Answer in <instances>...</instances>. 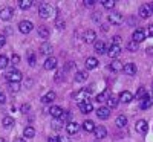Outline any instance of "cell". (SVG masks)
Returning <instances> with one entry per match:
<instances>
[{
    "instance_id": "ac0fdd59",
    "label": "cell",
    "mask_w": 153,
    "mask_h": 142,
    "mask_svg": "<svg viewBox=\"0 0 153 142\" xmlns=\"http://www.w3.org/2000/svg\"><path fill=\"white\" fill-rule=\"evenodd\" d=\"M152 104H153V99L146 93V95L141 98V104H139V106H141V109H143V110H146V109H149Z\"/></svg>"
},
{
    "instance_id": "7402d4cb",
    "label": "cell",
    "mask_w": 153,
    "mask_h": 142,
    "mask_svg": "<svg viewBox=\"0 0 153 142\" xmlns=\"http://www.w3.org/2000/svg\"><path fill=\"white\" fill-rule=\"evenodd\" d=\"M98 60L95 58V57H89L87 60H86V67L87 69H97L98 67Z\"/></svg>"
},
{
    "instance_id": "836d02e7",
    "label": "cell",
    "mask_w": 153,
    "mask_h": 142,
    "mask_svg": "<svg viewBox=\"0 0 153 142\" xmlns=\"http://www.w3.org/2000/svg\"><path fill=\"white\" fill-rule=\"evenodd\" d=\"M38 35H40L42 38H48L49 37V29L46 26H40L38 28Z\"/></svg>"
},
{
    "instance_id": "d6a6232c",
    "label": "cell",
    "mask_w": 153,
    "mask_h": 142,
    "mask_svg": "<svg viewBox=\"0 0 153 142\" xmlns=\"http://www.w3.org/2000/svg\"><path fill=\"white\" fill-rule=\"evenodd\" d=\"M110 98V93L107 92H103V93H100V95H97V102H104V101H107Z\"/></svg>"
},
{
    "instance_id": "f35d334b",
    "label": "cell",
    "mask_w": 153,
    "mask_h": 142,
    "mask_svg": "<svg viewBox=\"0 0 153 142\" xmlns=\"http://www.w3.org/2000/svg\"><path fill=\"white\" fill-rule=\"evenodd\" d=\"M69 119H71V112H63L60 121H61V122H65V121H69Z\"/></svg>"
},
{
    "instance_id": "74e56055",
    "label": "cell",
    "mask_w": 153,
    "mask_h": 142,
    "mask_svg": "<svg viewBox=\"0 0 153 142\" xmlns=\"http://www.w3.org/2000/svg\"><path fill=\"white\" fill-rule=\"evenodd\" d=\"M35 61H37L35 55H34L32 52H29V54H28V63H29V66H35Z\"/></svg>"
},
{
    "instance_id": "bcb514c9",
    "label": "cell",
    "mask_w": 153,
    "mask_h": 142,
    "mask_svg": "<svg viewBox=\"0 0 153 142\" xmlns=\"http://www.w3.org/2000/svg\"><path fill=\"white\" fill-rule=\"evenodd\" d=\"M5 43H6V37L5 35H0V47H3Z\"/></svg>"
},
{
    "instance_id": "5b68a950",
    "label": "cell",
    "mask_w": 153,
    "mask_h": 142,
    "mask_svg": "<svg viewBox=\"0 0 153 142\" xmlns=\"http://www.w3.org/2000/svg\"><path fill=\"white\" fill-rule=\"evenodd\" d=\"M136 64L135 63H127V64H124L123 66V72L126 73V75H129V76H133L135 73H136Z\"/></svg>"
},
{
    "instance_id": "b9f144b4",
    "label": "cell",
    "mask_w": 153,
    "mask_h": 142,
    "mask_svg": "<svg viewBox=\"0 0 153 142\" xmlns=\"http://www.w3.org/2000/svg\"><path fill=\"white\" fill-rule=\"evenodd\" d=\"M29 110H31V106H29V104H23V106L20 107V112H22V113H28Z\"/></svg>"
},
{
    "instance_id": "3957f363",
    "label": "cell",
    "mask_w": 153,
    "mask_h": 142,
    "mask_svg": "<svg viewBox=\"0 0 153 142\" xmlns=\"http://www.w3.org/2000/svg\"><path fill=\"white\" fill-rule=\"evenodd\" d=\"M32 29H34V24H32V21H29V20H23V21L19 23V31H20L22 34H29Z\"/></svg>"
},
{
    "instance_id": "60d3db41",
    "label": "cell",
    "mask_w": 153,
    "mask_h": 142,
    "mask_svg": "<svg viewBox=\"0 0 153 142\" xmlns=\"http://www.w3.org/2000/svg\"><path fill=\"white\" fill-rule=\"evenodd\" d=\"M52 127L55 128V130H60V128H61V121H60V119H54Z\"/></svg>"
},
{
    "instance_id": "f1b7e54d",
    "label": "cell",
    "mask_w": 153,
    "mask_h": 142,
    "mask_svg": "<svg viewBox=\"0 0 153 142\" xmlns=\"http://www.w3.org/2000/svg\"><path fill=\"white\" fill-rule=\"evenodd\" d=\"M23 136L25 138H28V139H31V138H34L35 136V128L34 127H26V128H25V132H23Z\"/></svg>"
},
{
    "instance_id": "1f68e13d",
    "label": "cell",
    "mask_w": 153,
    "mask_h": 142,
    "mask_svg": "<svg viewBox=\"0 0 153 142\" xmlns=\"http://www.w3.org/2000/svg\"><path fill=\"white\" fill-rule=\"evenodd\" d=\"M14 119L11 118V116H6V118H3V121H2V125L5 127V128H11L12 125H14Z\"/></svg>"
},
{
    "instance_id": "44dd1931",
    "label": "cell",
    "mask_w": 153,
    "mask_h": 142,
    "mask_svg": "<svg viewBox=\"0 0 153 142\" xmlns=\"http://www.w3.org/2000/svg\"><path fill=\"white\" fill-rule=\"evenodd\" d=\"M135 128H136V132L138 133H146L147 132V122L144 121V119H139L138 122H136V125H135Z\"/></svg>"
},
{
    "instance_id": "83f0119b",
    "label": "cell",
    "mask_w": 153,
    "mask_h": 142,
    "mask_svg": "<svg viewBox=\"0 0 153 142\" xmlns=\"http://www.w3.org/2000/svg\"><path fill=\"white\" fill-rule=\"evenodd\" d=\"M81 127L84 128V132H94V130H95V124H94V121H89V119L84 121Z\"/></svg>"
},
{
    "instance_id": "52a82bcc",
    "label": "cell",
    "mask_w": 153,
    "mask_h": 142,
    "mask_svg": "<svg viewBox=\"0 0 153 142\" xmlns=\"http://www.w3.org/2000/svg\"><path fill=\"white\" fill-rule=\"evenodd\" d=\"M107 54H109L110 58L115 60V58L121 54V46H120V44H112V46L109 47V50H107Z\"/></svg>"
},
{
    "instance_id": "6da1fadb",
    "label": "cell",
    "mask_w": 153,
    "mask_h": 142,
    "mask_svg": "<svg viewBox=\"0 0 153 142\" xmlns=\"http://www.w3.org/2000/svg\"><path fill=\"white\" fill-rule=\"evenodd\" d=\"M54 12H55V9L51 6L49 3H42L40 8H38V14H40V17H43V18L52 17V16H54Z\"/></svg>"
},
{
    "instance_id": "484cf974",
    "label": "cell",
    "mask_w": 153,
    "mask_h": 142,
    "mask_svg": "<svg viewBox=\"0 0 153 142\" xmlns=\"http://www.w3.org/2000/svg\"><path fill=\"white\" fill-rule=\"evenodd\" d=\"M54 99H55V92H48L42 98V102H43V104H49V102H52Z\"/></svg>"
},
{
    "instance_id": "ba28073f",
    "label": "cell",
    "mask_w": 153,
    "mask_h": 142,
    "mask_svg": "<svg viewBox=\"0 0 153 142\" xmlns=\"http://www.w3.org/2000/svg\"><path fill=\"white\" fill-rule=\"evenodd\" d=\"M78 107H80V110H81V113H91L92 110H94V104L91 101H84V102H80L78 104Z\"/></svg>"
},
{
    "instance_id": "c3c4849f",
    "label": "cell",
    "mask_w": 153,
    "mask_h": 142,
    "mask_svg": "<svg viewBox=\"0 0 153 142\" xmlns=\"http://www.w3.org/2000/svg\"><path fill=\"white\" fill-rule=\"evenodd\" d=\"M5 101H6V96H5V93H2V92H0V106H2Z\"/></svg>"
},
{
    "instance_id": "4316f807",
    "label": "cell",
    "mask_w": 153,
    "mask_h": 142,
    "mask_svg": "<svg viewBox=\"0 0 153 142\" xmlns=\"http://www.w3.org/2000/svg\"><path fill=\"white\" fill-rule=\"evenodd\" d=\"M86 80H87V72L80 70V72L75 73V81H76V83H83V81H86Z\"/></svg>"
},
{
    "instance_id": "e575fe53",
    "label": "cell",
    "mask_w": 153,
    "mask_h": 142,
    "mask_svg": "<svg viewBox=\"0 0 153 142\" xmlns=\"http://www.w3.org/2000/svg\"><path fill=\"white\" fill-rule=\"evenodd\" d=\"M138 47H139V44L136 43V41H129V44H127V49H129L130 50V52H136V50H138Z\"/></svg>"
},
{
    "instance_id": "ee69618b",
    "label": "cell",
    "mask_w": 153,
    "mask_h": 142,
    "mask_svg": "<svg viewBox=\"0 0 153 142\" xmlns=\"http://www.w3.org/2000/svg\"><path fill=\"white\" fill-rule=\"evenodd\" d=\"M19 89H20L19 83H12V84H11V90H12V92H17Z\"/></svg>"
},
{
    "instance_id": "e0dca14e",
    "label": "cell",
    "mask_w": 153,
    "mask_h": 142,
    "mask_svg": "<svg viewBox=\"0 0 153 142\" xmlns=\"http://www.w3.org/2000/svg\"><path fill=\"white\" fill-rule=\"evenodd\" d=\"M66 130H68V133L69 135H75V133H78V130H80V124H76V122H68V125H66Z\"/></svg>"
},
{
    "instance_id": "7a4b0ae2",
    "label": "cell",
    "mask_w": 153,
    "mask_h": 142,
    "mask_svg": "<svg viewBox=\"0 0 153 142\" xmlns=\"http://www.w3.org/2000/svg\"><path fill=\"white\" fill-rule=\"evenodd\" d=\"M22 73L19 72V70H11V72H8L6 73V81L9 83V84H12V83H20L22 81Z\"/></svg>"
},
{
    "instance_id": "30bf717a",
    "label": "cell",
    "mask_w": 153,
    "mask_h": 142,
    "mask_svg": "<svg viewBox=\"0 0 153 142\" xmlns=\"http://www.w3.org/2000/svg\"><path fill=\"white\" fill-rule=\"evenodd\" d=\"M138 12H139V17H141V18H149L152 16V9H150L149 5H141Z\"/></svg>"
},
{
    "instance_id": "f907efd6",
    "label": "cell",
    "mask_w": 153,
    "mask_h": 142,
    "mask_svg": "<svg viewBox=\"0 0 153 142\" xmlns=\"http://www.w3.org/2000/svg\"><path fill=\"white\" fill-rule=\"evenodd\" d=\"M150 37H153V24H152V26H149V32H147Z\"/></svg>"
},
{
    "instance_id": "603a6c76",
    "label": "cell",
    "mask_w": 153,
    "mask_h": 142,
    "mask_svg": "<svg viewBox=\"0 0 153 142\" xmlns=\"http://www.w3.org/2000/svg\"><path fill=\"white\" fill-rule=\"evenodd\" d=\"M109 69H110L112 72H120V70H123V64H121V61H118V60H113V61L109 64Z\"/></svg>"
},
{
    "instance_id": "7c38bea8",
    "label": "cell",
    "mask_w": 153,
    "mask_h": 142,
    "mask_svg": "<svg viewBox=\"0 0 153 142\" xmlns=\"http://www.w3.org/2000/svg\"><path fill=\"white\" fill-rule=\"evenodd\" d=\"M63 110L60 106H52L49 109V113H51V116H52V118H55V119H60L61 118V115H63Z\"/></svg>"
},
{
    "instance_id": "db71d44e",
    "label": "cell",
    "mask_w": 153,
    "mask_h": 142,
    "mask_svg": "<svg viewBox=\"0 0 153 142\" xmlns=\"http://www.w3.org/2000/svg\"><path fill=\"white\" fill-rule=\"evenodd\" d=\"M149 6H150V9H152V12H153V3H150Z\"/></svg>"
},
{
    "instance_id": "8d00e7d4",
    "label": "cell",
    "mask_w": 153,
    "mask_h": 142,
    "mask_svg": "<svg viewBox=\"0 0 153 142\" xmlns=\"http://www.w3.org/2000/svg\"><path fill=\"white\" fill-rule=\"evenodd\" d=\"M115 0H103V6L106 8V9H112V8H115Z\"/></svg>"
},
{
    "instance_id": "9a60e30c",
    "label": "cell",
    "mask_w": 153,
    "mask_h": 142,
    "mask_svg": "<svg viewBox=\"0 0 153 142\" xmlns=\"http://www.w3.org/2000/svg\"><path fill=\"white\" fill-rule=\"evenodd\" d=\"M97 116L100 119H109V116H110V109L107 107H100L97 110Z\"/></svg>"
},
{
    "instance_id": "ab89813d",
    "label": "cell",
    "mask_w": 153,
    "mask_h": 142,
    "mask_svg": "<svg viewBox=\"0 0 153 142\" xmlns=\"http://www.w3.org/2000/svg\"><path fill=\"white\" fill-rule=\"evenodd\" d=\"M55 26H57L58 29H65V20L57 18V20H55Z\"/></svg>"
},
{
    "instance_id": "d6986e66",
    "label": "cell",
    "mask_w": 153,
    "mask_h": 142,
    "mask_svg": "<svg viewBox=\"0 0 153 142\" xmlns=\"http://www.w3.org/2000/svg\"><path fill=\"white\" fill-rule=\"evenodd\" d=\"M0 18L5 20V21L11 20L12 18V9L11 8H3L2 11H0Z\"/></svg>"
},
{
    "instance_id": "277c9868",
    "label": "cell",
    "mask_w": 153,
    "mask_h": 142,
    "mask_svg": "<svg viewBox=\"0 0 153 142\" xmlns=\"http://www.w3.org/2000/svg\"><path fill=\"white\" fill-rule=\"evenodd\" d=\"M89 93H91V90L89 89H81L80 92H76V93H74V98L78 101V104L80 102H84V101H87V96H89Z\"/></svg>"
},
{
    "instance_id": "f5cc1de1",
    "label": "cell",
    "mask_w": 153,
    "mask_h": 142,
    "mask_svg": "<svg viewBox=\"0 0 153 142\" xmlns=\"http://www.w3.org/2000/svg\"><path fill=\"white\" fill-rule=\"evenodd\" d=\"M0 142H8V141H6L5 138H0Z\"/></svg>"
},
{
    "instance_id": "9c48e42d",
    "label": "cell",
    "mask_w": 153,
    "mask_h": 142,
    "mask_svg": "<svg viewBox=\"0 0 153 142\" xmlns=\"http://www.w3.org/2000/svg\"><path fill=\"white\" fill-rule=\"evenodd\" d=\"M94 133H95V138H97V139H104V138L107 136V130H106V127H104V125H98V127H95Z\"/></svg>"
},
{
    "instance_id": "816d5d0a",
    "label": "cell",
    "mask_w": 153,
    "mask_h": 142,
    "mask_svg": "<svg viewBox=\"0 0 153 142\" xmlns=\"http://www.w3.org/2000/svg\"><path fill=\"white\" fill-rule=\"evenodd\" d=\"M14 142H26L23 138H17V139H14Z\"/></svg>"
},
{
    "instance_id": "7bdbcfd3",
    "label": "cell",
    "mask_w": 153,
    "mask_h": 142,
    "mask_svg": "<svg viewBox=\"0 0 153 142\" xmlns=\"http://www.w3.org/2000/svg\"><path fill=\"white\" fill-rule=\"evenodd\" d=\"M11 61H12V64H19L20 63V55L14 54V55H12V58H11Z\"/></svg>"
},
{
    "instance_id": "7dc6e473",
    "label": "cell",
    "mask_w": 153,
    "mask_h": 142,
    "mask_svg": "<svg viewBox=\"0 0 153 142\" xmlns=\"http://www.w3.org/2000/svg\"><path fill=\"white\" fill-rule=\"evenodd\" d=\"M121 43V37L120 35H115L113 37V44H120Z\"/></svg>"
},
{
    "instance_id": "f546056e",
    "label": "cell",
    "mask_w": 153,
    "mask_h": 142,
    "mask_svg": "<svg viewBox=\"0 0 153 142\" xmlns=\"http://www.w3.org/2000/svg\"><path fill=\"white\" fill-rule=\"evenodd\" d=\"M115 124H117V127L123 128V127H126V124H127V118H126L124 115H120V116H117V121H115Z\"/></svg>"
},
{
    "instance_id": "4dcf8cb0",
    "label": "cell",
    "mask_w": 153,
    "mask_h": 142,
    "mask_svg": "<svg viewBox=\"0 0 153 142\" xmlns=\"http://www.w3.org/2000/svg\"><path fill=\"white\" fill-rule=\"evenodd\" d=\"M32 0H20L19 2V8L20 9H29L31 6H32Z\"/></svg>"
},
{
    "instance_id": "8992f818",
    "label": "cell",
    "mask_w": 153,
    "mask_h": 142,
    "mask_svg": "<svg viewBox=\"0 0 153 142\" xmlns=\"http://www.w3.org/2000/svg\"><path fill=\"white\" fill-rule=\"evenodd\" d=\"M132 38H133V41H136L138 44L141 43V41H144L146 40V31L144 29H136L135 32H133V35H132Z\"/></svg>"
},
{
    "instance_id": "4fadbf2b",
    "label": "cell",
    "mask_w": 153,
    "mask_h": 142,
    "mask_svg": "<svg viewBox=\"0 0 153 142\" xmlns=\"http://www.w3.org/2000/svg\"><path fill=\"white\" fill-rule=\"evenodd\" d=\"M57 58L55 57H48L46 58V61H45V69L46 70H52V69H55L57 67Z\"/></svg>"
},
{
    "instance_id": "d590c367",
    "label": "cell",
    "mask_w": 153,
    "mask_h": 142,
    "mask_svg": "<svg viewBox=\"0 0 153 142\" xmlns=\"http://www.w3.org/2000/svg\"><path fill=\"white\" fill-rule=\"evenodd\" d=\"M9 64V60H8V57H5V55H0V69H5L6 66Z\"/></svg>"
},
{
    "instance_id": "8fae6325",
    "label": "cell",
    "mask_w": 153,
    "mask_h": 142,
    "mask_svg": "<svg viewBox=\"0 0 153 142\" xmlns=\"http://www.w3.org/2000/svg\"><path fill=\"white\" fill-rule=\"evenodd\" d=\"M83 40H84L86 43H95V40H97V34H95V31H92V29L86 31L84 35H83Z\"/></svg>"
},
{
    "instance_id": "d4e9b609",
    "label": "cell",
    "mask_w": 153,
    "mask_h": 142,
    "mask_svg": "<svg viewBox=\"0 0 153 142\" xmlns=\"http://www.w3.org/2000/svg\"><path fill=\"white\" fill-rule=\"evenodd\" d=\"M106 102H107V109H115V107H118L120 98H118V96H110Z\"/></svg>"
},
{
    "instance_id": "5bb4252c",
    "label": "cell",
    "mask_w": 153,
    "mask_h": 142,
    "mask_svg": "<svg viewBox=\"0 0 153 142\" xmlns=\"http://www.w3.org/2000/svg\"><path fill=\"white\" fill-rule=\"evenodd\" d=\"M118 98H120V101H121V102H124V104H129V102H132V101H133V95H132L130 92H127V90L121 92Z\"/></svg>"
},
{
    "instance_id": "ffe728a7",
    "label": "cell",
    "mask_w": 153,
    "mask_h": 142,
    "mask_svg": "<svg viewBox=\"0 0 153 142\" xmlns=\"http://www.w3.org/2000/svg\"><path fill=\"white\" fill-rule=\"evenodd\" d=\"M121 21H123V16L118 14V12H113V14L109 16V23L112 24H121Z\"/></svg>"
},
{
    "instance_id": "681fc988",
    "label": "cell",
    "mask_w": 153,
    "mask_h": 142,
    "mask_svg": "<svg viewBox=\"0 0 153 142\" xmlns=\"http://www.w3.org/2000/svg\"><path fill=\"white\" fill-rule=\"evenodd\" d=\"M83 3H84L86 6H94V3H95V2H94V0H84Z\"/></svg>"
},
{
    "instance_id": "f6af8a7d",
    "label": "cell",
    "mask_w": 153,
    "mask_h": 142,
    "mask_svg": "<svg viewBox=\"0 0 153 142\" xmlns=\"http://www.w3.org/2000/svg\"><path fill=\"white\" fill-rule=\"evenodd\" d=\"M60 141H61L60 136H51L49 138V142H60Z\"/></svg>"
},
{
    "instance_id": "2e32d148",
    "label": "cell",
    "mask_w": 153,
    "mask_h": 142,
    "mask_svg": "<svg viewBox=\"0 0 153 142\" xmlns=\"http://www.w3.org/2000/svg\"><path fill=\"white\" fill-rule=\"evenodd\" d=\"M95 52L100 54V55H103L107 52V46L104 41H95Z\"/></svg>"
},
{
    "instance_id": "cb8c5ba5",
    "label": "cell",
    "mask_w": 153,
    "mask_h": 142,
    "mask_svg": "<svg viewBox=\"0 0 153 142\" xmlns=\"http://www.w3.org/2000/svg\"><path fill=\"white\" fill-rule=\"evenodd\" d=\"M40 50H42V54H45V55H51V54L54 52L52 44H49V43H43V44L40 46Z\"/></svg>"
}]
</instances>
